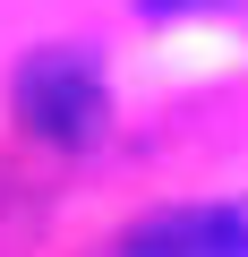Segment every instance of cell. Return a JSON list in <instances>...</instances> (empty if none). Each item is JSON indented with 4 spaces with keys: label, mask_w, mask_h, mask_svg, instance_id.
Listing matches in <instances>:
<instances>
[{
    "label": "cell",
    "mask_w": 248,
    "mask_h": 257,
    "mask_svg": "<svg viewBox=\"0 0 248 257\" xmlns=\"http://www.w3.org/2000/svg\"><path fill=\"white\" fill-rule=\"evenodd\" d=\"M18 120H26V138H52V146H86L94 138V120H103V69L60 43V52H35L18 69Z\"/></svg>",
    "instance_id": "obj_1"
},
{
    "label": "cell",
    "mask_w": 248,
    "mask_h": 257,
    "mask_svg": "<svg viewBox=\"0 0 248 257\" xmlns=\"http://www.w3.org/2000/svg\"><path fill=\"white\" fill-rule=\"evenodd\" d=\"M111 257H248V206H163Z\"/></svg>",
    "instance_id": "obj_2"
},
{
    "label": "cell",
    "mask_w": 248,
    "mask_h": 257,
    "mask_svg": "<svg viewBox=\"0 0 248 257\" xmlns=\"http://www.w3.org/2000/svg\"><path fill=\"white\" fill-rule=\"evenodd\" d=\"M154 18H171V9H222V0H146Z\"/></svg>",
    "instance_id": "obj_3"
}]
</instances>
